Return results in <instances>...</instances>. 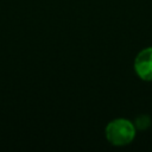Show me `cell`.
Listing matches in <instances>:
<instances>
[{"label": "cell", "mask_w": 152, "mask_h": 152, "mask_svg": "<svg viewBox=\"0 0 152 152\" xmlns=\"http://www.w3.org/2000/svg\"><path fill=\"white\" fill-rule=\"evenodd\" d=\"M135 126L127 119H114L107 124L104 134L107 140L114 146H125L135 138Z\"/></svg>", "instance_id": "obj_1"}, {"label": "cell", "mask_w": 152, "mask_h": 152, "mask_svg": "<svg viewBox=\"0 0 152 152\" xmlns=\"http://www.w3.org/2000/svg\"><path fill=\"white\" fill-rule=\"evenodd\" d=\"M134 70L139 78L152 81V46L141 50L134 59Z\"/></svg>", "instance_id": "obj_2"}, {"label": "cell", "mask_w": 152, "mask_h": 152, "mask_svg": "<svg viewBox=\"0 0 152 152\" xmlns=\"http://www.w3.org/2000/svg\"><path fill=\"white\" fill-rule=\"evenodd\" d=\"M150 122H151V121H150V118H148L147 115H141V116H139V118L137 119L134 126H135V128L145 129L146 127L150 126Z\"/></svg>", "instance_id": "obj_3"}]
</instances>
